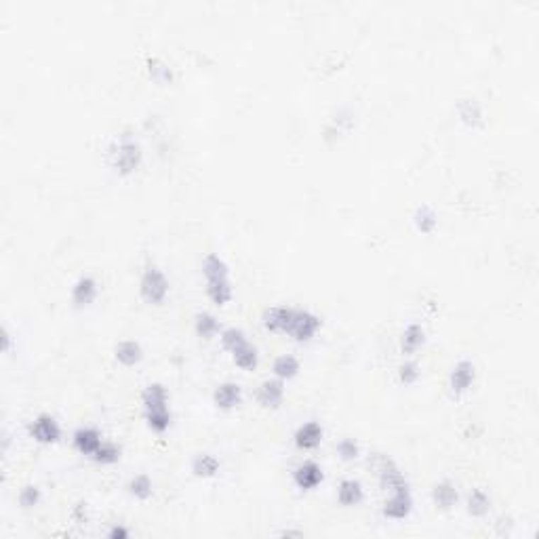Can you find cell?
Masks as SVG:
<instances>
[{
    "mask_svg": "<svg viewBox=\"0 0 539 539\" xmlns=\"http://www.w3.org/2000/svg\"><path fill=\"white\" fill-rule=\"evenodd\" d=\"M129 493L133 495L135 499H139V501H145V499H150L152 497V493H154V487H152V478L148 476V474H137L133 476L131 480H129Z\"/></svg>",
    "mask_w": 539,
    "mask_h": 539,
    "instance_id": "f1b7e54d",
    "label": "cell"
},
{
    "mask_svg": "<svg viewBox=\"0 0 539 539\" xmlns=\"http://www.w3.org/2000/svg\"><path fill=\"white\" fill-rule=\"evenodd\" d=\"M337 455L343 460V462H354L360 457V445L354 440V438H341L337 443Z\"/></svg>",
    "mask_w": 539,
    "mask_h": 539,
    "instance_id": "1f68e13d",
    "label": "cell"
},
{
    "mask_svg": "<svg viewBox=\"0 0 539 539\" xmlns=\"http://www.w3.org/2000/svg\"><path fill=\"white\" fill-rule=\"evenodd\" d=\"M194 331L202 339L215 337L219 333V321H217V316L211 314V312H199L194 316Z\"/></svg>",
    "mask_w": 539,
    "mask_h": 539,
    "instance_id": "4316f807",
    "label": "cell"
},
{
    "mask_svg": "<svg viewBox=\"0 0 539 539\" xmlns=\"http://www.w3.org/2000/svg\"><path fill=\"white\" fill-rule=\"evenodd\" d=\"M474 379H476V367H474V362L468 360V358H462V360L455 362V367L449 373V388H451V392L455 396L466 394L474 386Z\"/></svg>",
    "mask_w": 539,
    "mask_h": 539,
    "instance_id": "52a82bcc",
    "label": "cell"
},
{
    "mask_svg": "<svg viewBox=\"0 0 539 539\" xmlns=\"http://www.w3.org/2000/svg\"><path fill=\"white\" fill-rule=\"evenodd\" d=\"M293 312L295 308L291 306H272L264 312V327L272 331V333H287L289 325L293 321Z\"/></svg>",
    "mask_w": 539,
    "mask_h": 539,
    "instance_id": "7c38bea8",
    "label": "cell"
},
{
    "mask_svg": "<svg viewBox=\"0 0 539 539\" xmlns=\"http://www.w3.org/2000/svg\"><path fill=\"white\" fill-rule=\"evenodd\" d=\"M457 114H460L462 123L472 127V129L482 125V108L476 99H462L457 104Z\"/></svg>",
    "mask_w": 539,
    "mask_h": 539,
    "instance_id": "d4e9b609",
    "label": "cell"
},
{
    "mask_svg": "<svg viewBox=\"0 0 539 539\" xmlns=\"http://www.w3.org/2000/svg\"><path fill=\"white\" fill-rule=\"evenodd\" d=\"M232 358H234V362H236V367H240V369H245V371H251V369H255L257 362H260V352H257V348H255L251 341H245L240 348H236V350L232 352Z\"/></svg>",
    "mask_w": 539,
    "mask_h": 539,
    "instance_id": "603a6c76",
    "label": "cell"
},
{
    "mask_svg": "<svg viewBox=\"0 0 539 539\" xmlns=\"http://www.w3.org/2000/svg\"><path fill=\"white\" fill-rule=\"evenodd\" d=\"M323 480H325V472H323V468H321L316 462H312V460L301 462V464L293 470V482H295V487L301 489V491H314V489H318V487L323 484Z\"/></svg>",
    "mask_w": 539,
    "mask_h": 539,
    "instance_id": "9c48e42d",
    "label": "cell"
},
{
    "mask_svg": "<svg viewBox=\"0 0 539 539\" xmlns=\"http://www.w3.org/2000/svg\"><path fill=\"white\" fill-rule=\"evenodd\" d=\"M365 497V489L360 484V480L356 478H343L337 487V501L345 508L350 506H358Z\"/></svg>",
    "mask_w": 539,
    "mask_h": 539,
    "instance_id": "2e32d148",
    "label": "cell"
},
{
    "mask_svg": "<svg viewBox=\"0 0 539 539\" xmlns=\"http://www.w3.org/2000/svg\"><path fill=\"white\" fill-rule=\"evenodd\" d=\"M139 295L143 301L152 306H160L169 295V278L162 270L154 264H148L141 272L139 280Z\"/></svg>",
    "mask_w": 539,
    "mask_h": 539,
    "instance_id": "277c9868",
    "label": "cell"
},
{
    "mask_svg": "<svg viewBox=\"0 0 539 539\" xmlns=\"http://www.w3.org/2000/svg\"><path fill=\"white\" fill-rule=\"evenodd\" d=\"M40 489L36 487V484H26L21 491H19V506L21 508H34V506H38L40 504Z\"/></svg>",
    "mask_w": 539,
    "mask_h": 539,
    "instance_id": "836d02e7",
    "label": "cell"
},
{
    "mask_svg": "<svg viewBox=\"0 0 539 539\" xmlns=\"http://www.w3.org/2000/svg\"><path fill=\"white\" fill-rule=\"evenodd\" d=\"M141 403H143V411L165 409V406H169V392L160 382L148 384L141 392Z\"/></svg>",
    "mask_w": 539,
    "mask_h": 539,
    "instance_id": "ac0fdd59",
    "label": "cell"
},
{
    "mask_svg": "<svg viewBox=\"0 0 539 539\" xmlns=\"http://www.w3.org/2000/svg\"><path fill=\"white\" fill-rule=\"evenodd\" d=\"M219 468H221L219 460L211 453H199L192 460V472L199 478H213L219 474Z\"/></svg>",
    "mask_w": 539,
    "mask_h": 539,
    "instance_id": "cb8c5ba5",
    "label": "cell"
},
{
    "mask_svg": "<svg viewBox=\"0 0 539 539\" xmlns=\"http://www.w3.org/2000/svg\"><path fill=\"white\" fill-rule=\"evenodd\" d=\"M369 466H371V470L377 474L379 484H382L384 491L394 493V491L411 489L406 476H404L403 470L399 468V464H396L392 457H388V455H384V453H373V455L369 457Z\"/></svg>",
    "mask_w": 539,
    "mask_h": 539,
    "instance_id": "3957f363",
    "label": "cell"
},
{
    "mask_svg": "<svg viewBox=\"0 0 539 539\" xmlns=\"http://www.w3.org/2000/svg\"><path fill=\"white\" fill-rule=\"evenodd\" d=\"M99 284L93 276H80L72 287V301L76 308H87L97 299Z\"/></svg>",
    "mask_w": 539,
    "mask_h": 539,
    "instance_id": "4fadbf2b",
    "label": "cell"
},
{
    "mask_svg": "<svg viewBox=\"0 0 539 539\" xmlns=\"http://www.w3.org/2000/svg\"><path fill=\"white\" fill-rule=\"evenodd\" d=\"M143 160V152H141V145L139 141L131 137V133H123L118 135L112 145H110V165L114 167L116 173L121 175H131L139 169Z\"/></svg>",
    "mask_w": 539,
    "mask_h": 539,
    "instance_id": "7a4b0ae2",
    "label": "cell"
},
{
    "mask_svg": "<svg viewBox=\"0 0 539 539\" xmlns=\"http://www.w3.org/2000/svg\"><path fill=\"white\" fill-rule=\"evenodd\" d=\"M423 343H426V329L419 323H411L403 331V337H401V352L406 354V356H411Z\"/></svg>",
    "mask_w": 539,
    "mask_h": 539,
    "instance_id": "44dd1931",
    "label": "cell"
},
{
    "mask_svg": "<svg viewBox=\"0 0 539 539\" xmlns=\"http://www.w3.org/2000/svg\"><path fill=\"white\" fill-rule=\"evenodd\" d=\"M28 432H30V436H32L36 443H40V445H55V443L62 438V426H60V421H57L53 415H49V413L38 415V417L30 423Z\"/></svg>",
    "mask_w": 539,
    "mask_h": 539,
    "instance_id": "8992f818",
    "label": "cell"
},
{
    "mask_svg": "<svg viewBox=\"0 0 539 539\" xmlns=\"http://www.w3.org/2000/svg\"><path fill=\"white\" fill-rule=\"evenodd\" d=\"M114 356H116V360H118L121 365H125V367H135V365H139L141 358H143V348H141V343L135 341V339H123V341L114 348Z\"/></svg>",
    "mask_w": 539,
    "mask_h": 539,
    "instance_id": "d6986e66",
    "label": "cell"
},
{
    "mask_svg": "<svg viewBox=\"0 0 539 539\" xmlns=\"http://www.w3.org/2000/svg\"><path fill=\"white\" fill-rule=\"evenodd\" d=\"M121 455H123V449H121L116 443L104 440L101 447L97 449V453H95L91 460L97 462V464H101V466H112V464H116V462L121 460Z\"/></svg>",
    "mask_w": 539,
    "mask_h": 539,
    "instance_id": "83f0119b",
    "label": "cell"
},
{
    "mask_svg": "<svg viewBox=\"0 0 539 539\" xmlns=\"http://www.w3.org/2000/svg\"><path fill=\"white\" fill-rule=\"evenodd\" d=\"M72 516H74V521H76L78 525H84V523L89 521L87 504H84V501H78V504L74 506V510H72Z\"/></svg>",
    "mask_w": 539,
    "mask_h": 539,
    "instance_id": "e575fe53",
    "label": "cell"
},
{
    "mask_svg": "<svg viewBox=\"0 0 539 539\" xmlns=\"http://www.w3.org/2000/svg\"><path fill=\"white\" fill-rule=\"evenodd\" d=\"M413 223L421 234H430L438 226V215L430 204H419L413 213Z\"/></svg>",
    "mask_w": 539,
    "mask_h": 539,
    "instance_id": "7402d4cb",
    "label": "cell"
},
{
    "mask_svg": "<svg viewBox=\"0 0 539 539\" xmlns=\"http://www.w3.org/2000/svg\"><path fill=\"white\" fill-rule=\"evenodd\" d=\"M72 443L76 447L78 453L87 455V457H93L97 453V449L101 447L104 443V436L97 428L93 426H80L76 428V432L72 434Z\"/></svg>",
    "mask_w": 539,
    "mask_h": 539,
    "instance_id": "30bf717a",
    "label": "cell"
},
{
    "mask_svg": "<svg viewBox=\"0 0 539 539\" xmlns=\"http://www.w3.org/2000/svg\"><path fill=\"white\" fill-rule=\"evenodd\" d=\"M0 341H2V352H4V354H9V352L13 350V337H11V333H9V329H6V327L2 329V337H0Z\"/></svg>",
    "mask_w": 539,
    "mask_h": 539,
    "instance_id": "8d00e7d4",
    "label": "cell"
},
{
    "mask_svg": "<svg viewBox=\"0 0 539 539\" xmlns=\"http://www.w3.org/2000/svg\"><path fill=\"white\" fill-rule=\"evenodd\" d=\"M321 327H323L321 316H316V314L310 312V310H299V308H295L293 321H291V325H289L287 335H291L295 341H310V339H314V335L321 331Z\"/></svg>",
    "mask_w": 539,
    "mask_h": 539,
    "instance_id": "5b68a950",
    "label": "cell"
},
{
    "mask_svg": "<svg viewBox=\"0 0 539 539\" xmlns=\"http://www.w3.org/2000/svg\"><path fill=\"white\" fill-rule=\"evenodd\" d=\"M129 535H131V531L125 525H114L108 531V539H129Z\"/></svg>",
    "mask_w": 539,
    "mask_h": 539,
    "instance_id": "d590c367",
    "label": "cell"
},
{
    "mask_svg": "<svg viewBox=\"0 0 539 539\" xmlns=\"http://www.w3.org/2000/svg\"><path fill=\"white\" fill-rule=\"evenodd\" d=\"M419 375H421V367L415 360H404L403 365L399 367V379H401V384H404V386L417 384Z\"/></svg>",
    "mask_w": 539,
    "mask_h": 539,
    "instance_id": "d6a6232c",
    "label": "cell"
},
{
    "mask_svg": "<svg viewBox=\"0 0 539 539\" xmlns=\"http://www.w3.org/2000/svg\"><path fill=\"white\" fill-rule=\"evenodd\" d=\"M295 445L304 451H312L316 447H321L323 438H325V428L318 421H306L295 430Z\"/></svg>",
    "mask_w": 539,
    "mask_h": 539,
    "instance_id": "8fae6325",
    "label": "cell"
},
{
    "mask_svg": "<svg viewBox=\"0 0 539 539\" xmlns=\"http://www.w3.org/2000/svg\"><path fill=\"white\" fill-rule=\"evenodd\" d=\"M272 371H274V375H276L278 379L287 382V379H293V377L299 375L301 362H299V358L293 356V354H280V356L274 358Z\"/></svg>",
    "mask_w": 539,
    "mask_h": 539,
    "instance_id": "ffe728a7",
    "label": "cell"
},
{
    "mask_svg": "<svg viewBox=\"0 0 539 539\" xmlns=\"http://www.w3.org/2000/svg\"><path fill=\"white\" fill-rule=\"evenodd\" d=\"M257 401L268 409H278L284 401V382L278 377L264 379L257 388Z\"/></svg>",
    "mask_w": 539,
    "mask_h": 539,
    "instance_id": "9a60e30c",
    "label": "cell"
},
{
    "mask_svg": "<svg viewBox=\"0 0 539 539\" xmlns=\"http://www.w3.org/2000/svg\"><path fill=\"white\" fill-rule=\"evenodd\" d=\"M489 508H491L489 495L482 489H472L470 495H468V504H466L468 514H472L474 518H482L489 514Z\"/></svg>",
    "mask_w": 539,
    "mask_h": 539,
    "instance_id": "484cf974",
    "label": "cell"
},
{
    "mask_svg": "<svg viewBox=\"0 0 539 539\" xmlns=\"http://www.w3.org/2000/svg\"><path fill=\"white\" fill-rule=\"evenodd\" d=\"M245 341H249V339L245 335V331L238 329V327H228V329L221 331V345H223L230 354H232L236 348H240Z\"/></svg>",
    "mask_w": 539,
    "mask_h": 539,
    "instance_id": "4dcf8cb0",
    "label": "cell"
},
{
    "mask_svg": "<svg viewBox=\"0 0 539 539\" xmlns=\"http://www.w3.org/2000/svg\"><path fill=\"white\" fill-rule=\"evenodd\" d=\"M202 274L206 278V295L215 306H226L232 301L234 291L230 282V268L217 253H206L202 257Z\"/></svg>",
    "mask_w": 539,
    "mask_h": 539,
    "instance_id": "6da1fadb",
    "label": "cell"
},
{
    "mask_svg": "<svg viewBox=\"0 0 539 539\" xmlns=\"http://www.w3.org/2000/svg\"><path fill=\"white\" fill-rule=\"evenodd\" d=\"M382 512H384V516L390 518V521H404V518H409V514L413 512V495H411V489H403V491L390 493V497L386 499Z\"/></svg>",
    "mask_w": 539,
    "mask_h": 539,
    "instance_id": "ba28073f",
    "label": "cell"
},
{
    "mask_svg": "<svg viewBox=\"0 0 539 539\" xmlns=\"http://www.w3.org/2000/svg\"><path fill=\"white\" fill-rule=\"evenodd\" d=\"M460 499V493H457V487L451 482V480H443V482H436L432 487V501L436 504V508L440 510H451Z\"/></svg>",
    "mask_w": 539,
    "mask_h": 539,
    "instance_id": "e0dca14e",
    "label": "cell"
},
{
    "mask_svg": "<svg viewBox=\"0 0 539 539\" xmlns=\"http://www.w3.org/2000/svg\"><path fill=\"white\" fill-rule=\"evenodd\" d=\"M213 403L223 411H230L243 403V388L236 382H223L213 390Z\"/></svg>",
    "mask_w": 539,
    "mask_h": 539,
    "instance_id": "5bb4252c",
    "label": "cell"
},
{
    "mask_svg": "<svg viewBox=\"0 0 539 539\" xmlns=\"http://www.w3.org/2000/svg\"><path fill=\"white\" fill-rule=\"evenodd\" d=\"M280 538H304V531H295V529H284L278 533Z\"/></svg>",
    "mask_w": 539,
    "mask_h": 539,
    "instance_id": "74e56055",
    "label": "cell"
},
{
    "mask_svg": "<svg viewBox=\"0 0 539 539\" xmlns=\"http://www.w3.org/2000/svg\"><path fill=\"white\" fill-rule=\"evenodd\" d=\"M148 74H150V78H152L154 82H158V84H167V82L173 80V70H171V66L165 64V62L158 60V57H150V60H148Z\"/></svg>",
    "mask_w": 539,
    "mask_h": 539,
    "instance_id": "f546056e",
    "label": "cell"
}]
</instances>
